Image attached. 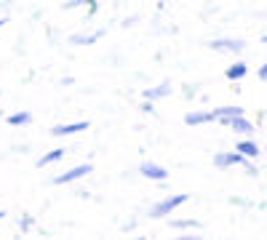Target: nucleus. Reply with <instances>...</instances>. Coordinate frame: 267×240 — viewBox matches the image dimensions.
Listing matches in <instances>:
<instances>
[{"instance_id":"nucleus-14","label":"nucleus","mask_w":267,"mask_h":240,"mask_svg":"<svg viewBox=\"0 0 267 240\" xmlns=\"http://www.w3.org/2000/svg\"><path fill=\"white\" fill-rule=\"evenodd\" d=\"M168 94H171V86H168V83H160V86H155V88H147L142 96L150 99V101H158V99H166Z\"/></svg>"},{"instance_id":"nucleus-5","label":"nucleus","mask_w":267,"mask_h":240,"mask_svg":"<svg viewBox=\"0 0 267 240\" xmlns=\"http://www.w3.org/2000/svg\"><path fill=\"white\" fill-rule=\"evenodd\" d=\"M139 173H142L145 179H150V182H166V179H168V171L163 168V165L152 163V160L139 163Z\"/></svg>"},{"instance_id":"nucleus-4","label":"nucleus","mask_w":267,"mask_h":240,"mask_svg":"<svg viewBox=\"0 0 267 240\" xmlns=\"http://www.w3.org/2000/svg\"><path fill=\"white\" fill-rule=\"evenodd\" d=\"M211 51H227V53H243L246 51V40H235V38H216L208 43Z\"/></svg>"},{"instance_id":"nucleus-7","label":"nucleus","mask_w":267,"mask_h":240,"mask_svg":"<svg viewBox=\"0 0 267 240\" xmlns=\"http://www.w3.org/2000/svg\"><path fill=\"white\" fill-rule=\"evenodd\" d=\"M235 152H241L243 158H251V160H256V158L262 155V152H259V144H256L251 136H246V139L238 142V144H235Z\"/></svg>"},{"instance_id":"nucleus-6","label":"nucleus","mask_w":267,"mask_h":240,"mask_svg":"<svg viewBox=\"0 0 267 240\" xmlns=\"http://www.w3.org/2000/svg\"><path fill=\"white\" fill-rule=\"evenodd\" d=\"M88 120H78V123H64V126H54L51 134L54 136H72V134H80V131H88Z\"/></svg>"},{"instance_id":"nucleus-11","label":"nucleus","mask_w":267,"mask_h":240,"mask_svg":"<svg viewBox=\"0 0 267 240\" xmlns=\"http://www.w3.org/2000/svg\"><path fill=\"white\" fill-rule=\"evenodd\" d=\"M6 120H8V126H14V128H22V126H30V123H32V112H30V109H19V112L8 115Z\"/></svg>"},{"instance_id":"nucleus-17","label":"nucleus","mask_w":267,"mask_h":240,"mask_svg":"<svg viewBox=\"0 0 267 240\" xmlns=\"http://www.w3.org/2000/svg\"><path fill=\"white\" fill-rule=\"evenodd\" d=\"M241 168L249 173V176H259V168H256V165L251 163V158H243V163H241Z\"/></svg>"},{"instance_id":"nucleus-12","label":"nucleus","mask_w":267,"mask_h":240,"mask_svg":"<svg viewBox=\"0 0 267 240\" xmlns=\"http://www.w3.org/2000/svg\"><path fill=\"white\" fill-rule=\"evenodd\" d=\"M211 115H214V120H227V117H235V115H246V109L238 107V104H233V107H216V109H211Z\"/></svg>"},{"instance_id":"nucleus-16","label":"nucleus","mask_w":267,"mask_h":240,"mask_svg":"<svg viewBox=\"0 0 267 240\" xmlns=\"http://www.w3.org/2000/svg\"><path fill=\"white\" fill-rule=\"evenodd\" d=\"M171 227H174V229H198L200 221H195V219H174V221H171Z\"/></svg>"},{"instance_id":"nucleus-13","label":"nucleus","mask_w":267,"mask_h":240,"mask_svg":"<svg viewBox=\"0 0 267 240\" xmlns=\"http://www.w3.org/2000/svg\"><path fill=\"white\" fill-rule=\"evenodd\" d=\"M104 38V30H97V32H88V35H72L70 43L72 45H91V43H97Z\"/></svg>"},{"instance_id":"nucleus-20","label":"nucleus","mask_w":267,"mask_h":240,"mask_svg":"<svg viewBox=\"0 0 267 240\" xmlns=\"http://www.w3.org/2000/svg\"><path fill=\"white\" fill-rule=\"evenodd\" d=\"M256 75H259V80H267V64H262V67H259V72H256Z\"/></svg>"},{"instance_id":"nucleus-10","label":"nucleus","mask_w":267,"mask_h":240,"mask_svg":"<svg viewBox=\"0 0 267 240\" xmlns=\"http://www.w3.org/2000/svg\"><path fill=\"white\" fill-rule=\"evenodd\" d=\"M203 123H214V115H211V109L208 112H187L185 115V126H190V128H195V126H203Z\"/></svg>"},{"instance_id":"nucleus-15","label":"nucleus","mask_w":267,"mask_h":240,"mask_svg":"<svg viewBox=\"0 0 267 240\" xmlns=\"http://www.w3.org/2000/svg\"><path fill=\"white\" fill-rule=\"evenodd\" d=\"M64 150H51V152H46L40 160H37V168H46V165H51V163H59L62 158H64Z\"/></svg>"},{"instance_id":"nucleus-1","label":"nucleus","mask_w":267,"mask_h":240,"mask_svg":"<svg viewBox=\"0 0 267 240\" xmlns=\"http://www.w3.org/2000/svg\"><path fill=\"white\" fill-rule=\"evenodd\" d=\"M187 200H190V195H171V198L158 200L155 206L150 208V219H160V216H168V214H174V211H176L179 206H185Z\"/></svg>"},{"instance_id":"nucleus-3","label":"nucleus","mask_w":267,"mask_h":240,"mask_svg":"<svg viewBox=\"0 0 267 240\" xmlns=\"http://www.w3.org/2000/svg\"><path fill=\"white\" fill-rule=\"evenodd\" d=\"M219 123H225L227 128H233V131H235V134H241V136H254V134H256V126H254L246 115H235V117L219 120Z\"/></svg>"},{"instance_id":"nucleus-19","label":"nucleus","mask_w":267,"mask_h":240,"mask_svg":"<svg viewBox=\"0 0 267 240\" xmlns=\"http://www.w3.org/2000/svg\"><path fill=\"white\" fill-rule=\"evenodd\" d=\"M139 109H142V112H147V115H152V112H155V101L145 99V101H142V104H139Z\"/></svg>"},{"instance_id":"nucleus-21","label":"nucleus","mask_w":267,"mask_h":240,"mask_svg":"<svg viewBox=\"0 0 267 240\" xmlns=\"http://www.w3.org/2000/svg\"><path fill=\"white\" fill-rule=\"evenodd\" d=\"M3 24H8V22H6V19H0V27H3Z\"/></svg>"},{"instance_id":"nucleus-8","label":"nucleus","mask_w":267,"mask_h":240,"mask_svg":"<svg viewBox=\"0 0 267 240\" xmlns=\"http://www.w3.org/2000/svg\"><path fill=\"white\" fill-rule=\"evenodd\" d=\"M241 163H243L241 152H219V155H214L216 168H233V165H241Z\"/></svg>"},{"instance_id":"nucleus-2","label":"nucleus","mask_w":267,"mask_h":240,"mask_svg":"<svg viewBox=\"0 0 267 240\" xmlns=\"http://www.w3.org/2000/svg\"><path fill=\"white\" fill-rule=\"evenodd\" d=\"M94 168H91V163H80V165H75V168H70V171H64V173H59L56 179H51V184H56V187H62V184H70V182H78V179H83V176H88Z\"/></svg>"},{"instance_id":"nucleus-18","label":"nucleus","mask_w":267,"mask_h":240,"mask_svg":"<svg viewBox=\"0 0 267 240\" xmlns=\"http://www.w3.org/2000/svg\"><path fill=\"white\" fill-rule=\"evenodd\" d=\"M19 227H22V232H30V229L35 227V219L30 214H24L22 219H19Z\"/></svg>"},{"instance_id":"nucleus-9","label":"nucleus","mask_w":267,"mask_h":240,"mask_svg":"<svg viewBox=\"0 0 267 240\" xmlns=\"http://www.w3.org/2000/svg\"><path fill=\"white\" fill-rule=\"evenodd\" d=\"M246 75H249V67H246V62H235V64H230V67L225 70V78L230 80V83L246 80Z\"/></svg>"}]
</instances>
